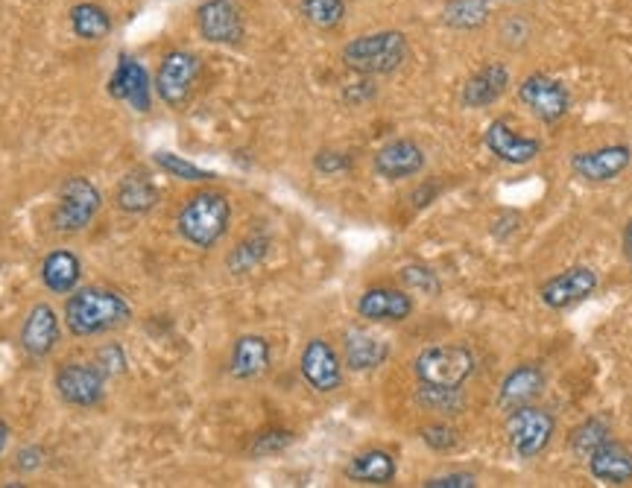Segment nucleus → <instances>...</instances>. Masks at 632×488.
I'll return each mask as SVG.
<instances>
[{
  "label": "nucleus",
  "instance_id": "f3484780",
  "mask_svg": "<svg viewBox=\"0 0 632 488\" xmlns=\"http://www.w3.org/2000/svg\"><path fill=\"white\" fill-rule=\"evenodd\" d=\"M545 369L539 362H522L515 366L498 386V407L504 412L515 410V407H524V404H533L539 395L545 392Z\"/></svg>",
  "mask_w": 632,
  "mask_h": 488
},
{
  "label": "nucleus",
  "instance_id": "a211bd4d",
  "mask_svg": "<svg viewBox=\"0 0 632 488\" xmlns=\"http://www.w3.org/2000/svg\"><path fill=\"white\" fill-rule=\"evenodd\" d=\"M506 88H510V68L504 62H490L466 79L460 100L466 109H490L506 94Z\"/></svg>",
  "mask_w": 632,
  "mask_h": 488
},
{
  "label": "nucleus",
  "instance_id": "393cba45",
  "mask_svg": "<svg viewBox=\"0 0 632 488\" xmlns=\"http://www.w3.org/2000/svg\"><path fill=\"white\" fill-rule=\"evenodd\" d=\"M79 278H82V263L73 252L68 249H56L45 258L41 263V281L50 292H59V296H68V292L77 290Z\"/></svg>",
  "mask_w": 632,
  "mask_h": 488
},
{
  "label": "nucleus",
  "instance_id": "2f4dec72",
  "mask_svg": "<svg viewBox=\"0 0 632 488\" xmlns=\"http://www.w3.org/2000/svg\"><path fill=\"white\" fill-rule=\"evenodd\" d=\"M416 398L425 410L440 412V416H457L463 410V395L460 389H445V386H427L419 384Z\"/></svg>",
  "mask_w": 632,
  "mask_h": 488
},
{
  "label": "nucleus",
  "instance_id": "dca6fc26",
  "mask_svg": "<svg viewBox=\"0 0 632 488\" xmlns=\"http://www.w3.org/2000/svg\"><path fill=\"white\" fill-rule=\"evenodd\" d=\"M109 94L120 103H129L135 111H150L152 103V88L144 64L132 56H120L118 71L111 73L109 79Z\"/></svg>",
  "mask_w": 632,
  "mask_h": 488
},
{
  "label": "nucleus",
  "instance_id": "b1692460",
  "mask_svg": "<svg viewBox=\"0 0 632 488\" xmlns=\"http://www.w3.org/2000/svg\"><path fill=\"white\" fill-rule=\"evenodd\" d=\"M398 474V465H395L393 454L387 450H364L357 457L348 459L346 477L355 482H366V486H389Z\"/></svg>",
  "mask_w": 632,
  "mask_h": 488
},
{
  "label": "nucleus",
  "instance_id": "79ce46f5",
  "mask_svg": "<svg viewBox=\"0 0 632 488\" xmlns=\"http://www.w3.org/2000/svg\"><path fill=\"white\" fill-rule=\"evenodd\" d=\"M624 258L632 269V220H626L624 226Z\"/></svg>",
  "mask_w": 632,
  "mask_h": 488
},
{
  "label": "nucleus",
  "instance_id": "aec40b11",
  "mask_svg": "<svg viewBox=\"0 0 632 488\" xmlns=\"http://www.w3.org/2000/svg\"><path fill=\"white\" fill-rule=\"evenodd\" d=\"M357 313L369 322H404L413 313V299L393 287H372L357 301Z\"/></svg>",
  "mask_w": 632,
  "mask_h": 488
},
{
  "label": "nucleus",
  "instance_id": "cd10ccee",
  "mask_svg": "<svg viewBox=\"0 0 632 488\" xmlns=\"http://www.w3.org/2000/svg\"><path fill=\"white\" fill-rule=\"evenodd\" d=\"M495 0H448L443 9V21L451 30H481L492 18Z\"/></svg>",
  "mask_w": 632,
  "mask_h": 488
},
{
  "label": "nucleus",
  "instance_id": "ea45409f",
  "mask_svg": "<svg viewBox=\"0 0 632 488\" xmlns=\"http://www.w3.org/2000/svg\"><path fill=\"white\" fill-rule=\"evenodd\" d=\"M45 462V450L41 448H24L21 450V454H18V468H21V471H36V468H39V465Z\"/></svg>",
  "mask_w": 632,
  "mask_h": 488
},
{
  "label": "nucleus",
  "instance_id": "c03bdc74",
  "mask_svg": "<svg viewBox=\"0 0 632 488\" xmlns=\"http://www.w3.org/2000/svg\"><path fill=\"white\" fill-rule=\"evenodd\" d=\"M510 3H522V0H510Z\"/></svg>",
  "mask_w": 632,
  "mask_h": 488
},
{
  "label": "nucleus",
  "instance_id": "ddd939ff",
  "mask_svg": "<svg viewBox=\"0 0 632 488\" xmlns=\"http://www.w3.org/2000/svg\"><path fill=\"white\" fill-rule=\"evenodd\" d=\"M483 143L492 156L504 161L510 167H527L542 156V141L530 138V135L515 132L506 120H492L486 132H483Z\"/></svg>",
  "mask_w": 632,
  "mask_h": 488
},
{
  "label": "nucleus",
  "instance_id": "39448f33",
  "mask_svg": "<svg viewBox=\"0 0 632 488\" xmlns=\"http://www.w3.org/2000/svg\"><path fill=\"white\" fill-rule=\"evenodd\" d=\"M472 348L466 346H431L413 360V375L419 384L460 389L474 375Z\"/></svg>",
  "mask_w": 632,
  "mask_h": 488
},
{
  "label": "nucleus",
  "instance_id": "f704fd0d",
  "mask_svg": "<svg viewBox=\"0 0 632 488\" xmlns=\"http://www.w3.org/2000/svg\"><path fill=\"white\" fill-rule=\"evenodd\" d=\"M293 441H296L293 430H285V427H269V430L255 436V441L249 445V454H253V457H276V454L290 448Z\"/></svg>",
  "mask_w": 632,
  "mask_h": 488
},
{
  "label": "nucleus",
  "instance_id": "6e6552de",
  "mask_svg": "<svg viewBox=\"0 0 632 488\" xmlns=\"http://www.w3.org/2000/svg\"><path fill=\"white\" fill-rule=\"evenodd\" d=\"M519 100L542 123H556L571 109L569 86L562 79L551 77V73H530V77H524L522 86H519Z\"/></svg>",
  "mask_w": 632,
  "mask_h": 488
},
{
  "label": "nucleus",
  "instance_id": "7ed1b4c3",
  "mask_svg": "<svg viewBox=\"0 0 632 488\" xmlns=\"http://www.w3.org/2000/svg\"><path fill=\"white\" fill-rule=\"evenodd\" d=\"M411 56V41L398 30H381L369 36H357L343 48V62L348 71L364 77H381V73L398 71Z\"/></svg>",
  "mask_w": 632,
  "mask_h": 488
},
{
  "label": "nucleus",
  "instance_id": "9d476101",
  "mask_svg": "<svg viewBox=\"0 0 632 488\" xmlns=\"http://www.w3.org/2000/svg\"><path fill=\"white\" fill-rule=\"evenodd\" d=\"M56 392L68 407L88 410L103 401L106 375L95 362H65L62 369L56 371Z\"/></svg>",
  "mask_w": 632,
  "mask_h": 488
},
{
  "label": "nucleus",
  "instance_id": "58836bf2",
  "mask_svg": "<svg viewBox=\"0 0 632 488\" xmlns=\"http://www.w3.org/2000/svg\"><path fill=\"white\" fill-rule=\"evenodd\" d=\"M427 488H474L477 480H474V474L466 471H451V474H440V477H431L425 480Z\"/></svg>",
  "mask_w": 632,
  "mask_h": 488
},
{
  "label": "nucleus",
  "instance_id": "f8f14e48",
  "mask_svg": "<svg viewBox=\"0 0 632 488\" xmlns=\"http://www.w3.org/2000/svg\"><path fill=\"white\" fill-rule=\"evenodd\" d=\"M199 36L211 44H240L246 36V24L235 0H206L197 9Z\"/></svg>",
  "mask_w": 632,
  "mask_h": 488
},
{
  "label": "nucleus",
  "instance_id": "7c9ffc66",
  "mask_svg": "<svg viewBox=\"0 0 632 488\" xmlns=\"http://www.w3.org/2000/svg\"><path fill=\"white\" fill-rule=\"evenodd\" d=\"M299 12L316 30H334L346 18V0H302Z\"/></svg>",
  "mask_w": 632,
  "mask_h": 488
},
{
  "label": "nucleus",
  "instance_id": "c85d7f7f",
  "mask_svg": "<svg viewBox=\"0 0 632 488\" xmlns=\"http://www.w3.org/2000/svg\"><path fill=\"white\" fill-rule=\"evenodd\" d=\"M609 439H612V427L601 416H592L571 430V450H574V457H580L585 462Z\"/></svg>",
  "mask_w": 632,
  "mask_h": 488
},
{
  "label": "nucleus",
  "instance_id": "9b49d317",
  "mask_svg": "<svg viewBox=\"0 0 632 488\" xmlns=\"http://www.w3.org/2000/svg\"><path fill=\"white\" fill-rule=\"evenodd\" d=\"M632 165V150L626 143H606L598 150L574 152L571 158V170L585 185H606L615 181Z\"/></svg>",
  "mask_w": 632,
  "mask_h": 488
},
{
  "label": "nucleus",
  "instance_id": "1a4fd4ad",
  "mask_svg": "<svg viewBox=\"0 0 632 488\" xmlns=\"http://www.w3.org/2000/svg\"><path fill=\"white\" fill-rule=\"evenodd\" d=\"M598 283H601L598 272L585 263H577V267H569L551 276L545 283H539L536 296L547 310H569L594 296Z\"/></svg>",
  "mask_w": 632,
  "mask_h": 488
},
{
  "label": "nucleus",
  "instance_id": "72a5a7b5",
  "mask_svg": "<svg viewBox=\"0 0 632 488\" xmlns=\"http://www.w3.org/2000/svg\"><path fill=\"white\" fill-rule=\"evenodd\" d=\"M398 278H402V283L407 290L431 296V299H436V296L443 292V281H440V276H436L431 267H425V263H407V267L398 269Z\"/></svg>",
  "mask_w": 632,
  "mask_h": 488
},
{
  "label": "nucleus",
  "instance_id": "4be33fe9",
  "mask_svg": "<svg viewBox=\"0 0 632 488\" xmlns=\"http://www.w3.org/2000/svg\"><path fill=\"white\" fill-rule=\"evenodd\" d=\"M389 357V342L387 339L375 337L369 331H348L343 339V360H346V369L352 371H375L381 369Z\"/></svg>",
  "mask_w": 632,
  "mask_h": 488
},
{
  "label": "nucleus",
  "instance_id": "20e7f679",
  "mask_svg": "<svg viewBox=\"0 0 632 488\" xmlns=\"http://www.w3.org/2000/svg\"><path fill=\"white\" fill-rule=\"evenodd\" d=\"M504 434L515 457L536 459L545 454L547 445L553 441L556 418H553V412L536 407V404H524V407H515V410L506 412Z\"/></svg>",
  "mask_w": 632,
  "mask_h": 488
},
{
  "label": "nucleus",
  "instance_id": "6ab92c4d",
  "mask_svg": "<svg viewBox=\"0 0 632 488\" xmlns=\"http://www.w3.org/2000/svg\"><path fill=\"white\" fill-rule=\"evenodd\" d=\"M59 316L50 305H32V310L27 313L24 328H21V348L27 355L41 360L48 357L56 346H59Z\"/></svg>",
  "mask_w": 632,
  "mask_h": 488
},
{
  "label": "nucleus",
  "instance_id": "2eb2a0df",
  "mask_svg": "<svg viewBox=\"0 0 632 488\" xmlns=\"http://www.w3.org/2000/svg\"><path fill=\"white\" fill-rule=\"evenodd\" d=\"M375 173L381 179L402 181L413 179L425 170V150L419 143L411 141V138H395V141L384 143L378 152H375Z\"/></svg>",
  "mask_w": 632,
  "mask_h": 488
},
{
  "label": "nucleus",
  "instance_id": "0eeeda50",
  "mask_svg": "<svg viewBox=\"0 0 632 488\" xmlns=\"http://www.w3.org/2000/svg\"><path fill=\"white\" fill-rule=\"evenodd\" d=\"M199 71H203V62H199L197 53H190V50H170L161 59L156 73V91L161 97V103H167L170 109H182L190 100V94H194Z\"/></svg>",
  "mask_w": 632,
  "mask_h": 488
},
{
  "label": "nucleus",
  "instance_id": "c9c22d12",
  "mask_svg": "<svg viewBox=\"0 0 632 488\" xmlns=\"http://www.w3.org/2000/svg\"><path fill=\"white\" fill-rule=\"evenodd\" d=\"M422 441L436 454H451L460 448V434L445 421H436V425L422 427Z\"/></svg>",
  "mask_w": 632,
  "mask_h": 488
},
{
  "label": "nucleus",
  "instance_id": "c756f323",
  "mask_svg": "<svg viewBox=\"0 0 632 488\" xmlns=\"http://www.w3.org/2000/svg\"><path fill=\"white\" fill-rule=\"evenodd\" d=\"M267 252H269V237L264 235L246 237V240H240V243L231 249V255L226 258V267H229V272H235V276H246V272H253L255 267H261Z\"/></svg>",
  "mask_w": 632,
  "mask_h": 488
},
{
  "label": "nucleus",
  "instance_id": "a878e982",
  "mask_svg": "<svg viewBox=\"0 0 632 488\" xmlns=\"http://www.w3.org/2000/svg\"><path fill=\"white\" fill-rule=\"evenodd\" d=\"M115 202L124 213H135V217L150 213L158 206V188L147 176H127V179H120Z\"/></svg>",
  "mask_w": 632,
  "mask_h": 488
},
{
  "label": "nucleus",
  "instance_id": "4468645a",
  "mask_svg": "<svg viewBox=\"0 0 632 488\" xmlns=\"http://www.w3.org/2000/svg\"><path fill=\"white\" fill-rule=\"evenodd\" d=\"M299 369H302V378L308 380L310 389L316 392H337L343 386V360L337 357V351L332 348V342H325V339H310L305 351H302V360H299Z\"/></svg>",
  "mask_w": 632,
  "mask_h": 488
},
{
  "label": "nucleus",
  "instance_id": "bb28decb",
  "mask_svg": "<svg viewBox=\"0 0 632 488\" xmlns=\"http://www.w3.org/2000/svg\"><path fill=\"white\" fill-rule=\"evenodd\" d=\"M68 21H71L73 36L82 41H103L115 27L111 16L100 3H77L68 12Z\"/></svg>",
  "mask_w": 632,
  "mask_h": 488
},
{
  "label": "nucleus",
  "instance_id": "e433bc0d",
  "mask_svg": "<svg viewBox=\"0 0 632 488\" xmlns=\"http://www.w3.org/2000/svg\"><path fill=\"white\" fill-rule=\"evenodd\" d=\"M95 366L103 371L106 378H115V375H124L127 371V355L118 342H109L95 355Z\"/></svg>",
  "mask_w": 632,
  "mask_h": 488
},
{
  "label": "nucleus",
  "instance_id": "412c9836",
  "mask_svg": "<svg viewBox=\"0 0 632 488\" xmlns=\"http://www.w3.org/2000/svg\"><path fill=\"white\" fill-rule=\"evenodd\" d=\"M585 462L594 480L609 482V486H626L632 480V450L615 439L603 441Z\"/></svg>",
  "mask_w": 632,
  "mask_h": 488
},
{
  "label": "nucleus",
  "instance_id": "a19ab883",
  "mask_svg": "<svg viewBox=\"0 0 632 488\" xmlns=\"http://www.w3.org/2000/svg\"><path fill=\"white\" fill-rule=\"evenodd\" d=\"M440 193V185H427V188H419L416 193H413V206L416 208H425V206H431V199Z\"/></svg>",
  "mask_w": 632,
  "mask_h": 488
},
{
  "label": "nucleus",
  "instance_id": "f257e3e1",
  "mask_svg": "<svg viewBox=\"0 0 632 488\" xmlns=\"http://www.w3.org/2000/svg\"><path fill=\"white\" fill-rule=\"evenodd\" d=\"M129 319H132L129 301L106 287H82L68 292L65 301V325L73 337H97L127 325Z\"/></svg>",
  "mask_w": 632,
  "mask_h": 488
},
{
  "label": "nucleus",
  "instance_id": "f03ea898",
  "mask_svg": "<svg viewBox=\"0 0 632 488\" xmlns=\"http://www.w3.org/2000/svg\"><path fill=\"white\" fill-rule=\"evenodd\" d=\"M231 202L220 190H199L176 213V229L197 249H211L229 231Z\"/></svg>",
  "mask_w": 632,
  "mask_h": 488
},
{
  "label": "nucleus",
  "instance_id": "4c0bfd02",
  "mask_svg": "<svg viewBox=\"0 0 632 488\" xmlns=\"http://www.w3.org/2000/svg\"><path fill=\"white\" fill-rule=\"evenodd\" d=\"M314 167L325 176L346 173L348 167H352V156H348V152H340V150H319L314 156Z\"/></svg>",
  "mask_w": 632,
  "mask_h": 488
},
{
  "label": "nucleus",
  "instance_id": "37998d69",
  "mask_svg": "<svg viewBox=\"0 0 632 488\" xmlns=\"http://www.w3.org/2000/svg\"><path fill=\"white\" fill-rule=\"evenodd\" d=\"M7 445H9V425L0 418V454L7 450Z\"/></svg>",
  "mask_w": 632,
  "mask_h": 488
},
{
  "label": "nucleus",
  "instance_id": "473e14b6",
  "mask_svg": "<svg viewBox=\"0 0 632 488\" xmlns=\"http://www.w3.org/2000/svg\"><path fill=\"white\" fill-rule=\"evenodd\" d=\"M156 167L161 170V173H167L170 179H179V181H197V185H203V181H214L217 176L211 173V170H203V167L190 165V161H185L182 156H174V152H156Z\"/></svg>",
  "mask_w": 632,
  "mask_h": 488
},
{
  "label": "nucleus",
  "instance_id": "423d86ee",
  "mask_svg": "<svg viewBox=\"0 0 632 488\" xmlns=\"http://www.w3.org/2000/svg\"><path fill=\"white\" fill-rule=\"evenodd\" d=\"M100 206H103V197H100L95 181L86 179V176H71L59 188V202H56L50 222L62 235H77L95 222Z\"/></svg>",
  "mask_w": 632,
  "mask_h": 488
},
{
  "label": "nucleus",
  "instance_id": "5701e85b",
  "mask_svg": "<svg viewBox=\"0 0 632 488\" xmlns=\"http://www.w3.org/2000/svg\"><path fill=\"white\" fill-rule=\"evenodd\" d=\"M269 369V342L258 333H246L235 342L231 348L229 371L231 378L237 380H255L261 378L264 371Z\"/></svg>",
  "mask_w": 632,
  "mask_h": 488
}]
</instances>
